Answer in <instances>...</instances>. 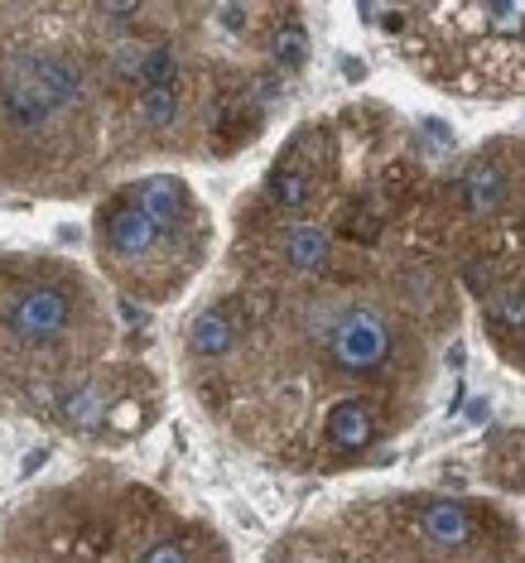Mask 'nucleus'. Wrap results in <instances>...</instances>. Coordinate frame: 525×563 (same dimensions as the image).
Returning a JSON list of instances; mask_svg holds the SVG:
<instances>
[{"mask_svg": "<svg viewBox=\"0 0 525 563\" xmlns=\"http://www.w3.org/2000/svg\"><path fill=\"white\" fill-rule=\"evenodd\" d=\"M280 255H285L289 271L318 275V271H328L332 241H328L324 227H314V222H294V227H285V236H280Z\"/></svg>", "mask_w": 525, "mask_h": 563, "instance_id": "obj_6", "label": "nucleus"}, {"mask_svg": "<svg viewBox=\"0 0 525 563\" xmlns=\"http://www.w3.org/2000/svg\"><path fill=\"white\" fill-rule=\"evenodd\" d=\"M376 429H381V409L362 400V395H348L328 409V439L338 453H362V448L376 443Z\"/></svg>", "mask_w": 525, "mask_h": 563, "instance_id": "obj_5", "label": "nucleus"}, {"mask_svg": "<svg viewBox=\"0 0 525 563\" xmlns=\"http://www.w3.org/2000/svg\"><path fill=\"white\" fill-rule=\"evenodd\" d=\"M232 342H237V323L222 309H203L194 318V328H188V352L203 356V362L227 356V352H232Z\"/></svg>", "mask_w": 525, "mask_h": 563, "instance_id": "obj_8", "label": "nucleus"}, {"mask_svg": "<svg viewBox=\"0 0 525 563\" xmlns=\"http://www.w3.org/2000/svg\"><path fill=\"white\" fill-rule=\"evenodd\" d=\"M419 534H425L429 544L439 549H463L472 544V510L458 506V501H429L425 510H419Z\"/></svg>", "mask_w": 525, "mask_h": 563, "instance_id": "obj_7", "label": "nucleus"}, {"mask_svg": "<svg viewBox=\"0 0 525 563\" xmlns=\"http://www.w3.org/2000/svg\"><path fill=\"white\" fill-rule=\"evenodd\" d=\"M324 347L328 362L348 376H371L395 356V328L391 318L371 303H352V309H338L324 328Z\"/></svg>", "mask_w": 525, "mask_h": 563, "instance_id": "obj_3", "label": "nucleus"}, {"mask_svg": "<svg viewBox=\"0 0 525 563\" xmlns=\"http://www.w3.org/2000/svg\"><path fill=\"white\" fill-rule=\"evenodd\" d=\"M415 24H429V40L444 68L463 92H525V5H425Z\"/></svg>", "mask_w": 525, "mask_h": 563, "instance_id": "obj_2", "label": "nucleus"}, {"mask_svg": "<svg viewBox=\"0 0 525 563\" xmlns=\"http://www.w3.org/2000/svg\"><path fill=\"white\" fill-rule=\"evenodd\" d=\"M78 323V303L63 285H24L6 309V332L24 347H58Z\"/></svg>", "mask_w": 525, "mask_h": 563, "instance_id": "obj_4", "label": "nucleus"}, {"mask_svg": "<svg viewBox=\"0 0 525 563\" xmlns=\"http://www.w3.org/2000/svg\"><path fill=\"white\" fill-rule=\"evenodd\" d=\"M140 563H194V559H188V549H184V544L164 540V544H150L145 554H140Z\"/></svg>", "mask_w": 525, "mask_h": 563, "instance_id": "obj_13", "label": "nucleus"}, {"mask_svg": "<svg viewBox=\"0 0 525 563\" xmlns=\"http://www.w3.org/2000/svg\"><path fill=\"white\" fill-rule=\"evenodd\" d=\"M63 415H68L73 429H97L101 419H107V390H101L97 380H87L83 390H73L68 400H63Z\"/></svg>", "mask_w": 525, "mask_h": 563, "instance_id": "obj_10", "label": "nucleus"}, {"mask_svg": "<svg viewBox=\"0 0 525 563\" xmlns=\"http://www.w3.org/2000/svg\"><path fill=\"white\" fill-rule=\"evenodd\" d=\"M178 111H184L178 82L155 87V92H140V101H135V117H140V125H150V131H169V125L178 121Z\"/></svg>", "mask_w": 525, "mask_h": 563, "instance_id": "obj_9", "label": "nucleus"}, {"mask_svg": "<svg viewBox=\"0 0 525 563\" xmlns=\"http://www.w3.org/2000/svg\"><path fill=\"white\" fill-rule=\"evenodd\" d=\"M468 198H472V208L478 212H486V208H496L502 202V194H506V178H502V169H496L492 159H478L468 169Z\"/></svg>", "mask_w": 525, "mask_h": 563, "instance_id": "obj_11", "label": "nucleus"}, {"mask_svg": "<svg viewBox=\"0 0 525 563\" xmlns=\"http://www.w3.org/2000/svg\"><path fill=\"white\" fill-rule=\"evenodd\" d=\"M97 251L107 271H117L125 285L150 294V271H188L203 251V208L194 188L174 174H150L140 184H125L107 208L97 212Z\"/></svg>", "mask_w": 525, "mask_h": 563, "instance_id": "obj_1", "label": "nucleus"}, {"mask_svg": "<svg viewBox=\"0 0 525 563\" xmlns=\"http://www.w3.org/2000/svg\"><path fill=\"white\" fill-rule=\"evenodd\" d=\"M271 54L285 73H299L304 63H309V34H304V24H294V20L280 24L275 40H271Z\"/></svg>", "mask_w": 525, "mask_h": 563, "instance_id": "obj_12", "label": "nucleus"}]
</instances>
